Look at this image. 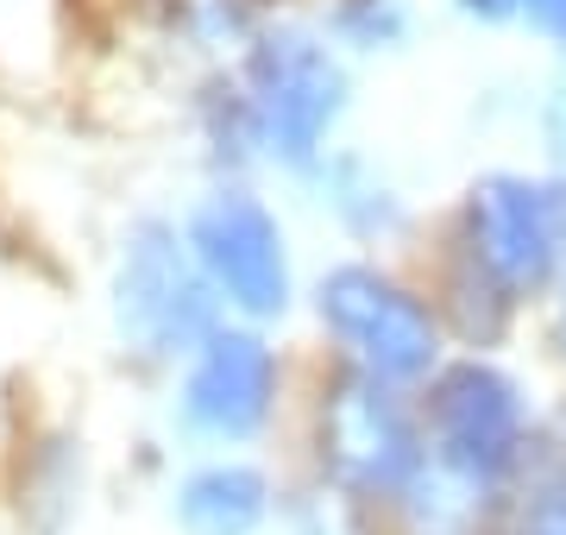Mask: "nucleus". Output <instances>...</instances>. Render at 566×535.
Masks as SVG:
<instances>
[{"label": "nucleus", "instance_id": "obj_3", "mask_svg": "<svg viewBox=\"0 0 566 535\" xmlns=\"http://www.w3.org/2000/svg\"><path fill=\"white\" fill-rule=\"evenodd\" d=\"M315 315L334 340L346 371H365L397 391H428V378L447 366L441 310L422 303L378 265H334L315 284Z\"/></svg>", "mask_w": 566, "mask_h": 535}, {"label": "nucleus", "instance_id": "obj_10", "mask_svg": "<svg viewBox=\"0 0 566 535\" xmlns=\"http://www.w3.org/2000/svg\"><path fill=\"white\" fill-rule=\"evenodd\" d=\"M510 497L516 492L465 473V466H453V460H441L428 448L378 529L385 535H497L510 523Z\"/></svg>", "mask_w": 566, "mask_h": 535}, {"label": "nucleus", "instance_id": "obj_11", "mask_svg": "<svg viewBox=\"0 0 566 535\" xmlns=\"http://www.w3.org/2000/svg\"><path fill=\"white\" fill-rule=\"evenodd\" d=\"M510 535H566V448L535 453L510 497Z\"/></svg>", "mask_w": 566, "mask_h": 535}, {"label": "nucleus", "instance_id": "obj_6", "mask_svg": "<svg viewBox=\"0 0 566 535\" xmlns=\"http://www.w3.org/2000/svg\"><path fill=\"white\" fill-rule=\"evenodd\" d=\"M422 434L428 448L516 492L535 460V429H528L523 385L497 371L491 359H447L422 391Z\"/></svg>", "mask_w": 566, "mask_h": 535}, {"label": "nucleus", "instance_id": "obj_1", "mask_svg": "<svg viewBox=\"0 0 566 535\" xmlns=\"http://www.w3.org/2000/svg\"><path fill=\"white\" fill-rule=\"evenodd\" d=\"M422 403L409 391L346 366L322 371L315 403H308V485L385 523L409 473L422 466Z\"/></svg>", "mask_w": 566, "mask_h": 535}, {"label": "nucleus", "instance_id": "obj_8", "mask_svg": "<svg viewBox=\"0 0 566 535\" xmlns=\"http://www.w3.org/2000/svg\"><path fill=\"white\" fill-rule=\"evenodd\" d=\"M189 252L202 277L214 284L221 310H233L245 328L259 322H283L296 303V277H290V246H283L277 214L245 196V189H221L189 214Z\"/></svg>", "mask_w": 566, "mask_h": 535}, {"label": "nucleus", "instance_id": "obj_12", "mask_svg": "<svg viewBox=\"0 0 566 535\" xmlns=\"http://www.w3.org/2000/svg\"><path fill=\"white\" fill-rule=\"evenodd\" d=\"M277 523H283V535H385L378 529V516L340 504V497L322 492V485H296V492H283Z\"/></svg>", "mask_w": 566, "mask_h": 535}, {"label": "nucleus", "instance_id": "obj_2", "mask_svg": "<svg viewBox=\"0 0 566 535\" xmlns=\"http://www.w3.org/2000/svg\"><path fill=\"white\" fill-rule=\"evenodd\" d=\"M465 296H485L491 315L554 290L566 271V183L535 177H485L472 183L460 214Z\"/></svg>", "mask_w": 566, "mask_h": 535}, {"label": "nucleus", "instance_id": "obj_9", "mask_svg": "<svg viewBox=\"0 0 566 535\" xmlns=\"http://www.w3.org/2000/svg\"><path fill=\"white\" fill-rule=\"evenodd\" d=\"M283 511V485L271 466L245 453H208L182 466L170 485V523L182 535H264Z\"/></svg>", "mask_w": 566, "mask_h": 535}, {"label": "nucleus", "instance_id": "obj_5", "mask_svg": "<svg viewBox=\"0 0 566 535\" xmlns=\"http://www.w3.org/2000/svg\"><path fill=\"white\" fill-rule=\"evenodd\" d=\"M283 410V359L259 328L221 322L202 347L177 366L170 422L189 448L202 453H240L271 434Z\"/></svg>", "mask_w": 566, "mask_h": 535}, {"label": "nucleus", "instance_id": "obj_14", "mask_svg": "<svg viewBox=\"0 0 566 535\" xmlns=\"http://www.w3.org/2000/svg\"><path fill=\"white\" fill-rule=\"evenodd\" d=\"M465 7H472V13H504L510 0H465Z\"/></svg>", "mask_w": 566, "mask_h": 535}, {"label": "nucleus", "instance_id": "obj_7", "mask_svg": "<svg viewBox=\"0 0 566 535\" xmlns=\"http://www.w3.org/2000/svg\"><path fill=\"white\" fill-rule=\"evenodd\" d=\"M340 107H346V76L340 63L327 57V44L303 39V32H277L252 51L240 114H245V139L264 145L271 158L308 170L322 158Z\"/></svg>", "mask_w": 566, "mask_h": 535}, {"label": "nucleus", "instance_id": "obj_13", "mask_svg": "<svg viewBox=\"0 0 566 535\" xmlns=\"http://www.w3.org/2000/svg\"><path fill=\"white\" fill-rule=\"evenodd\" d=\"M528 7L542 13V25H547V32H560V39H566V0H528Z\"/></svg>", "mask_w": 566, "mask_h": 535}, {"label": "nucleus", "instance_id": "obj_4", "mask_svg": "<svg viewBox=\"0 0 566 535\" xmlns=\"http://www.w3.org/2000/svg\"><path fill=\"white\" fill-rule=\"evenodd\" d=\"M227 322L214 284L202 277L189 233L170 221H139L114 265V334L139 366H182Z\"/></svg>", "mask_w": 566, "mask_h": 535}]
</instances>
